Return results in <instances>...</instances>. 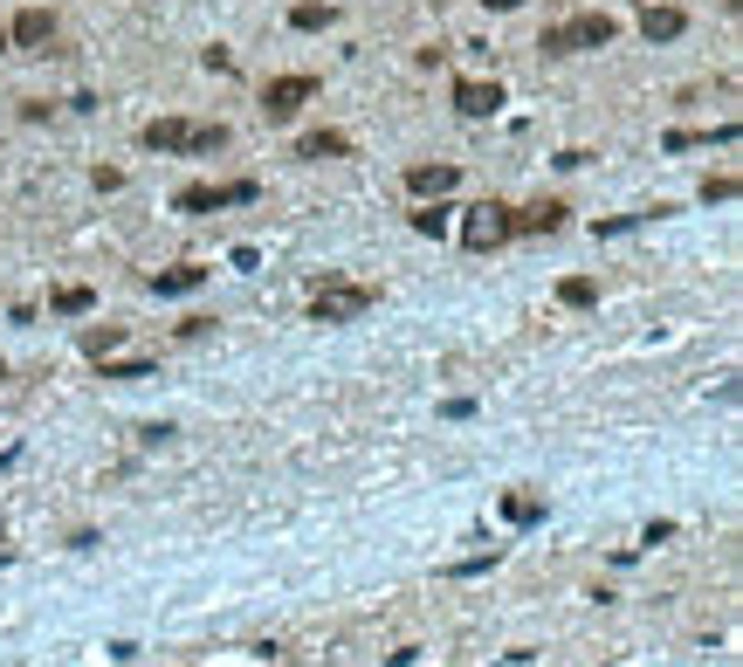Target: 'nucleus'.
<instances>
[{"mask_svg":"<svg viewBox=\"0 0 743 667\" xmlns=\"http://www.w3.org/2000/svg\"><path fill=\"white\" fill-rule=\"evenodd\" d=\"M151 151H221L227 145V124H187V117H151L138 132Z\"/></svg>","mask_w":743,"mask_h":667,"instance_id":"1","label":"nucleus"},{"mask_svg":"<svg viewBox=\"0 0 743 667\" xmlns=\"http://www.w3.org/2000/svg\"><path fill=\"white\" fill-rule=\"evenodd\" d=\"M612 35H620L612 14H572L565 29H544V56H585V48H606Z\"/></svg>","mask_w":743,"mask_h":667,"instance_id":"2","label":"nucleus"},{"mask_svg":"<svg viewBox=\"0 0 743 667\" xmlns=\"http://www.w3.org/2000/svg\"><path fill=\"white\" fill-rule=\"evenodd\" d=\"M372 303H379L372 282H324V290L311 296V317L317 324H351V317H365Z\"/></svg>","mask_w":743,"mask_h":667,"instance_id":"3","label":"nucleus"},{"mask_svg":"<svg viewBox=\"0 0 743 667\" xmlns=\"http://www.w3.org/2000/svg\"><path fill=\"white\" fill-rule=\"evenodd\" d=\"M509 241V207L503 200H482V207H469V221H461V248L469 255H489Z\"/></svg>","mask_w":743,"mask_h":667,"instance_id":"4","label":"nucleus"},{"mask_svg":"<svg viewBox=\"0 0 743 667\" xmlns=\"http://www.w3.org/2000/svg\"><path fill=\"white\" fill-rule=\"evenodd\" d=\"M311 97H317V76H269V83H262V117L269 124H290Z\"/></svg>","mask_w":743,"mask_h":667,"instance_id":"5","label":"nucleus"},{"mask_svg":"<svg viewBox=\"0 0 743 667\" xmlns=\"http://www.w3.org/2000/svg\"><path fill=\"white\" fill-rule=\"evenodd\" d=\"M241 200H255V179H235V186H179L172 207L179 214H221V207H241Z\"/></svg>","mask_w":743,"mask_h":667,"instance_id":"6","label":"nucleus"},{"mask_svg":"<svg viewBox=\"0 0 743 667\" xmlns=\"http://www.w3.org/2000/svg\"><path fill=\"white\" fill-rule=\"evenodd\" d=\"M558 227H565V200H530L524 214L509 207V235H558Z\"/></svg>","mask_w":743,"mask_h":667,"instance_id":"7","label":"nucleus"},{"mask_svg":"<svg viewBox=\"0 0 743 667\" xmlns=\"http://www.w3.org/2000/svg\"><path fill=\"white\" fill-rule=\"evenodd\" d=\"M454 111L461 117H496L503 111V83H475V76H461V83H454Z\"/></svg>","mask_w":743,"mask_h":667,"instance_id":"8","label":"nucleus"},{"mask_svg":"<svg viewBox=\"0 0 743 667\" xmlns=\"http://www.w3.org/2000/svg\"><path fill=\"white\" fill-rule=\"evenodd\" d=\"M48 35H56V14L48 8H21V21L8 29V42H21V48H42Z\"/></svg>","mask_w":743,"mask_h":667,"instance_id":"9","label":"nucleus"},{"mask_svg":"<svg viewBox=\"0 0 743 667\" xmlns=\"http://www.w3.org/2000/svg\"><path fill=\"white\" fill-rule=\"evenodd\" d=\"M454 166H414L406 172V193H420V200H441V193H454Z\"/></svg>","mask_w":743,"mask_h":667,"instance_id":"10","label":"nucleus"},{"mask_svg":"<svg viewBox=\"0 0 743 667\" xmlns=\"http://www.w3.org/2000/svg\"><path fill=\"white\" fill-rule=\"evenodd\" d=\"M682 29H688L682 8H648V14H640V35H648V42H675Z\"/></svg>","mask_w":743,"mask_h":667,"instance_id":"11","label":"nucleus"},{"mask_svg":"<svg viewBox=\"0 0 743 667\" xmlns=\"http://www.w3.org/2000/svg\"><path fill=\"white\" fill-rule=\"evenodd\" d=\"M345 151H351L345 132H303L296 138V159H345Z\"/></svg>","mask_w":743,"mask_h":667,"instance_id":"12","label":"nucleus"},{"mask_svg":"<svg viewBox=\"0 0 743 667\" xmlns=\"http://www.w3.org/2000/svg\"><path fill=\"white\" fill-rule=\"evenodd\" d=\"M330 21H338V8H330V0H303V8H290V29H296V35H324Z\"/></svg>","mask_w":743,"mask_h":667,"instance_id":"13","label":"nucleus"},{"mask_svg":"<svg viewBox=\"0 0 743 667\" xmlns=\"http://www.w3.org/2000/svg\"><path fill=\"white\" fill-rule=\"evenodd\" d=\"M200 282H207V269H200V262H179V269H166V275H151V290H159V296H187V290H200Z\"/></svg>","mask_w":743,"mask_h":667,"instance_id":"14","label":"nucleus"},{"mask_svg":"<svg viewBox=\"0 0 743 667\" xmlns=\"http://www.w3.org/2000/svg\"><path fill=\"white\" fill-rule=\"evenodd\" d=\"M558 303H572V310H593V303H599V282H593V275H565V282H558Z\"/></svg>","mask_w":743,"mask_h":667,"instance_id":"15","label":"nucleus"},{"mask_svg":"<svg viewBox=\"0 0 743 667\" xmlns=\"http://www.w3.org/2000/svg\"><path fill=\"white\" fill-rule=\"evenodd\" d=\"M117 344H124V330H117V324H104V330H83V351L97 358V365H104V358H111Z\"/></svg>","mask_w":743,"mask_h":667,"instance_id":"16","label":"nucleus"},{"mask_svg":"<svg viewBox=\"0 0 743 667\" xmlns=\"http://www.w3.org/2000/svg\"><path fill=\"white\" fill-rule=\"evenodd\" d=\"M90 303H97V296L83 290V282H69V290H56V310H63V317H83Z\"/></svg>","mask_w":743,"mask_h":667,"instance_id":"17","label":"nucleus"},{"mask_svg":"<svg viewBox=\"0 0 743 667\" xmlns=\"http://www.w3.org/2000/svg\"><path fill=\"white\" fill-rule=\"evenodd\" d=\"M503 517L509 523H537V517H544V502H537V496H503Z\"/></svg>","mask_w":743,"mask_h":667,"instance_id":"18","label":"nucleus"},{"mask_svg":"<svg viewBox=\"0 0 743 667\" xmlns=\"http://www.w3.org/2000/svg\"><path fill=\"white\" fill-rule=\"evenodd\" d=\"M104 378H151V358H124V365L104 358Z\"/></svg>","mask_w":743,"mask_h":667,"instance_id":"19","label":"nucleus"},{"mask_svg":"<svg viewBox=\"0 0 743 667\" xmlns=\"http://www.w3.org/2000/svg\"><path fill=\"white\" fill-rule=\"evenodd\" d=\"M702 200H736V179H730V172H716V179H702Z\"/></svg>","mask_w":743,"mask_h":667,"instance_id":"20","label":"nucleus"},{"mask_svg":"<svg viewBox=\"0 0 743 667\" xmlns=\"http://www.w3.org/2000/svg\"><path fill=\"white\" fill-rule=\"evenodd\" d=\"M441 227H448L441 207H420V214H414V235H441Z\"/></svg>","mask_w":743,"mask_h":667,"instance_id":"21","label":"nucleus"},{"mask_svg":"<svg viewBox=\"0 0 743 667\" xmlns=\"http://www.w3.org/2000/svg\"><path fill=\"white\" fill-rule=\"evenodd\" d=\"M482 8H496V14H509V8H524V0H482Z\"/></svg>","mask_w":743,"mask_h":667,"instance_id":"22","label":"nucleus"},{"mask_svg":"<svg viewBox=\"0 0 743 667\" xmlns=\"http://www.w3.org/2000/svg\"><path fill=\"white\" fill-rule=\"evenodd\" d=\"M0 48H14V42H8V29H0Z\"/></svg>","mask_w":743,"mask_h":667,"instance_id":"23","label":"nucleus"},{"mask_svg":"<svg viewBox=\"0 0 743 667\" xmlns=\"http://www.w3.org/2000/svg\"><path fill=\"white\" fill-rule=\"evenodd\" d=\"M0 378H8V365H0Z\"/></svg>","mask_w":743,"mask_h":667,"instance_id":"24","label":"nucleus"}]
</instances>
